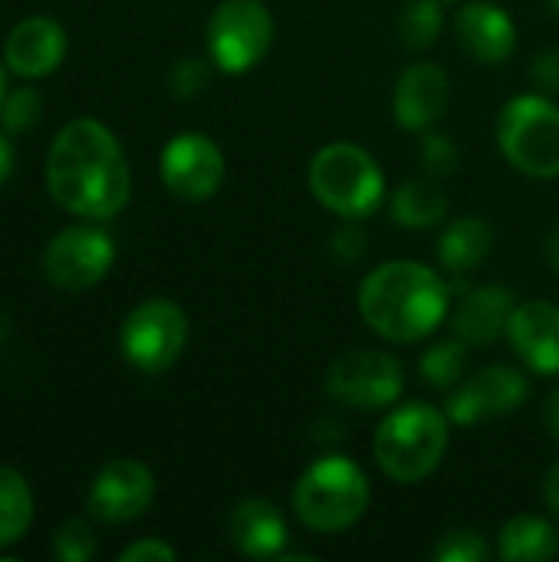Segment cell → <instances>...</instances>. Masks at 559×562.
Instances as JSON below:
<instances>
[{
    "label": "cell",
    "instance_id": "cell-1",
    "mask_svg": "<svg viewBox=\"0 0 559 562\" xmlns=\"http://www.w3.org/2000/svg\"><path fill=\"white\" fill-rule=\"evenodd\" d=\"M46 188L69 214L112 221L132 198V171L119 138L96 119L66 122L46 151Z\"/></svg>",
    "mask_w": 559,
    "mask_h": 562
},
{
    "label": "cell",
    "instance_id": "cell-2",
    "mask_svg": "<svg viewBox=\"0 0 559 562\" xmlns=\"http://www.w3.org/2000/svg\"><path fill=\"white\" fill-rule=\"evenodd\" d=\"M448 283L415 260H389L359 286L362 319L389 342H418L448 316Z\"/></svg>",
    "mask_w": 559,
    "mask_h": 562
},
{
    "label": "cell",
    "instance_id": "cell-3",
    "mask_svg": "<svg viewBox=\"0 0 559 562\" xmlns=\"http://www.w3.org/2000/svg\"><path fill=\"white\" fill-rule=\"evenodd\" d=\"M445 448H448V415L425 402H409L389 412L372 441L379 468L399 484L425 481L441 464Z\"/></svg>",
    "mask_w": 559,
    "mask_h": 562
},
{
    "label": "cell",
    "instance_id": "cell-4",
    "mask_svg": "<svg viewBox=\"0 0 559 562\" xmlns=\"http://www.w3.org/2000/svg\"><path fill=\"white\" fill-rule=\"evenodd\" d=\"M369 481L362 468L343 454L320 458L310 464L293 487L297 517L316 533H339L362 520L369 510Z\"/></svg>",
    "mask_w": 559,
    "mask_h": 562
},
{
    "label": "cell",
    "instance_id": "cell-5",
    "mask_svg": "<svg viewBox=\"0 0 559 562\" xmlns=\"http://www.w3.org/2000/svg\"><path fill=\"white\" fill-rule=\"evenodd\" d=\"M310 191L339 217H369L382 204L385 178L366 148L353 142H333L310 161Z\"/></svg>",
    "mask_w": 559,
    "mask_h": 562
},
{
    "label": "cell",
    "instance_id": "cell-6",
    "mask_svg": "<svg viewBox=\"0 0 559 562\" xmlns=\"http://www.w3.org/2000/svg\"><path fill=\"white\" fill-rule=\"evenodd\" d=\"M504 158L530 178H559V105L544 95H517L497 115Z\"/></svg>",
    "mask_w": 559,
    "mask_h": 562
},
{
    "label": "cell",
    "instance_id": "cell-7",
    "mask_svg": "<svg viewBox=\"0 0 559 562\" xmlns=\"http://www.w3.org/2000/svg\"><path fill=\"white\" fill-rule=\"evenodd\" d=\"M188 342V316L171 300H145L138 303L122 329H119V349L125 362L145 375H158L171 369Z\"/></svg>",
    "mask_w": 559,
    "mask_h": 562
},
{
    "label": "cell",
    "instance_id": "cell-8",
    "mask_svg": "<svg viewBox=\"0 0 559 562\" xmlns=\"http://www.w3.org/2000/svg\"><path fill=\"white\" fill-rule=\"evenodd\" d=\"M273 43V16L264 0H224L208 20V53L221 72H250Z\"/></svg>",
    "mask_w": 559,
    "mask_h": 562
},
{
    "label": "cell",
    "instance_id": "cell-9",
    "mask_svg": "<svg viewBox=\"0 0 559 562\" xmlns=\"http://www.w3.org/2000/svg\"><path fill=\"white\" fill-rule=\"evenodd\" d=\"M115 263V240L96 224L63 227L43 250V273L53 286L82 293L105 280Z\"/></svg>",
    "mask_w": 559,
    "mask_h": 562
},
{
    "label": "cell",
    "instance_id": "cell-10",
    "mask_svg": "<svg viewBox=\"0 0 559 562\" xmlns=\"http://www.w3.org/2000/svg\"><path fill=\"white\" fill-rule=\"evenodd\" d=\"M326 392L356 412L389 408L402 395V366L389 352H343L326 372Z\"/></svg>",
    "mask_w": 559,
    "mask_h": 562
},
{
    "label": "cell",
    "instance_id": "cell-11",
    "mask_svg": "<svg viewBox=\"0 0 559 562\" xmlns=\"http://www.w3.org/2000/svg\"><path fill=\"white\" fill-rule=\"evenodd\" d=\"M161 181L181 201H208L224 181V155L214 138L181 132L161 148Z\"/></svg>",
    "mask_w": 559,
    "mask_h": 562
},
{
    "label": "cell",
    "instance_id": "cell-12",
    "mask_svg": "<svg viewBox=\"0 0 559 562\" xmlns=\"http://www.w3.org/2000/svg\"><path fill=\"white\" fill-rule=\"evenodd\" d=\"M530 382L511 366H484L471 379H461L448 398V418L455 425H481L517 412L527 402Z\"/></svg>",
    "mask_w": 559,
    "mask_h": 562
},
{
    "label": "cell",
    "instance_id": "cell-13",
    "mask_svg": "<svg viewBox=\"0 0 559 562\" xmlns=\"http://www.w3.org/2000/svg\"><path fill=\"white\" fill-rule=\"evenodd\" d=\"M155 501V477L135 458L109 461L89 487V514L102 524H132Z\"/></svg>",
    "mask_w": 559,
    "mask_h": 562
},
{
    "label": "cell",
    "instance_id": "cell-14",
    "mask_svg": "<svg viewBox=\"0 0 559 562\" xmlns=\"http://www.w3.org/2000/svg\"><path fill=\"white\" fill-rule=\"evenodd\" d=\"M69 36L53 16H26L20 20L3 43V63L20 79H43L59 69L66 59Z\"/></svg>",
    "mask_w": 559,
    "mask_h": 562
},
{
    "label": "cell",
    "instance_id": "cell-15",
    "mask_svg": "<svg viewBox=\"0 0 559 562\" xmlns=\"http://www.w3.org/2000/svg\"><path fill=\"white\" fill-rule=\"evenodd\" d=\"M448 102H451V82L445 69L435 63H415L395 82L392 112L402 128L425 132L448 112Z\"/></svg>",
    "mask_w": 559,
    "mask_h": 562
},
{
    "label": "cell",
    "instance_id": "cell-16",
    "mask_svg": "<svg viewBox=\"0 0 559 562\" xmlns=\"http://www.w3.org/2000/svg\"><path fill=\"white\" fill-rule=\"evenodd\" d=\"M455 33H458V43L465 46V53L488 66L504 63L517 46V26H514L511 13L504 7L484 3V0L468 3L455 16Z\"/></svg>",
    "mask_w": 559,
    "mask_h": 562
},
{
    "label": "cell",
    "instance_id": "cell-17",
    "mask_svg": "<svg viewBox=\"0 0 559 562\" xmlns=\"http://www.w3.org/2000/svg\"><path fill=\"white\" fill-rule=\"evenodd\" d=\"M511 346L540 375H559V310L554 303L530 300L514 310Z\"/></svg>",
    "mask_w": 559,
    "mask_h": 562
},
{
    "label": "cell",
    "instance_id": "cell-18",
    "mask_svg": "<svg viewBox=\"0 0 559 562\" xmlns=\"http://www.w3.org/2000/svg\"><path fill=\"white\" fill-rule=\"evenodd\" d=\"M227 533H231V543L250 560H273L287 547L283 514L270 501H260V497H250L231 510Z\"/></svg>",
    "mask_w": 559,
    "mask_h": 562
},
{
    "label": "cell",
    "instance_id": "cell-19",
    "mask_svg": "<svg viewBox=\"0 0 559 562\" xmlns=\"http://www.w3.org/2000/svg\"><path fill=\"white\" fill-rule=\"evenodd\" d=\"M514 296L504 286H481L461 300L455 310V333L468 346H491L511 329L514 319Z\"/></svg>",
    "mask_w": 559,
    "mask_h": 562
},
{
    "label": "cell",
    "instance_id": "cell-20",
    "mask_svg": "<svg viewBox=\"0 0 559 562\" xmlns=\"http://www.w3.org/2000/svg\"><path fill=\"white\" fill-rule=\"evenodd\" d=\"M557 530L544 517L530 514L511 517L497 537V553L507 562H547L557 557Z\"/></svg>",
    "mask_w": 559,
    "mask_h": 562
},
{
    "label": "cell",
    "instance_id": "cell-21",
    "mask_svg": "<svg viewBox=\"0 0 559 562\" xmlns=\"http://www.w3.org/2000/svg\"><path fill=\"white\" fill-rule=\"evenodd\" d=\"M491 247H494V234H491L488 221L461 217V221L445 227V234L438 240V257L448 270L465 273V270L481 267L488 260Z\"/></svg>",
    "mask_w": 559,
    "mask_h": 562
},
{
    "label": "cell",
    "instance_id": "cell-22",
    "mask_svg": "<svg viewBox=\"0 0 559 562\" xmlns=\"http://www.w3.org/2000/svg\"><path fill=\"white\" fill-rule=\"evenodd\" d=\"M445 214H448V198L428 178L405 181L395 191V198H392V217H395V224L412 227V231L435 227L438 221H445Z\"/></svg>",
    "mask_w": 559,
    "mask_h": 562
},
{
    "label": "cell",
    "instance_id": "cell-23",
    "mask_svg": "<svg viewBox=\"0 0 559 562\" xmlns=\"http://www.w3.org/2000/svg\"><path fill=\"white\" fill-rule=\"evenodd\" d=\"M33 524V494L20 471L0 464V550L20 543Z\"/></svg>",
    "mask_w": 559,
    "mask_h": 562
},
{
    "label": "cell",
    "instance_id": "cell-24",
    "mask_svg": "<svg viewBox=\"0 0 559 562\" xmlns=\"http://www.w3.org/2000/svg\"><path fill=\"white\" fill-rule=\"evenodd\" d=\"M465 346H468L465 339H448V342L432 346L418 362L422 375L438 389H455L465 379V366H468Z\"/></svg>",
    "mask_w": 559,
    "mask_h": 562
},
{
    "label": "cell",
    "instance_id": "cell-25",
    "mask_svg": "<svg viewBox=\"0 0 559 562\" xmlns=\"http://www.w3.org/2000/svg\"><path fill=\"white\" fill-rule=\"evenodd\" d=\"M441 0H412L405 10H402V20H399V33L405 40V46L412 49H425L438 40L441 33Z\"/></svg>",
    "mask_w": 559,
    "mask_h": 562
},
{
    "label": "cell",
    "instance_id": "cell-26",
    "mask_svg": "<svg viewBox=\"0 0 559 562\" xmlns=\"http://www.w3.org/2000/svg\"><path fill=\"white\" fill-rule=\"evenodd\" d=\"M43 92L36 86H16V89H7L3 95V105H0V128L7 135H20V132H30L40 115H43Z\"/></svg>",
    "mask_w": 559,
    "mask_h": 562
},
{
    "label": "cell",
    "instance_id": "cell-27",
    "mask_svg": "<svg viewBox=\"0 0 559 562\" xmlns=\"http://www.w3.org/2000/svg\"><path fill=\"white\" fill-rule=\"evenodd\" d=\"M53 557L59 562H86L96 557V533L86 520H66L53 533Z\"/></svg>",
    "mask_w": 559,
    "mask_h": 562
},
{
    "label": "cell",
    "instance_id": "cell-28",
    "mask_svg": "<svg viewBox=\"0 0 559 562\" xmlns=\"http://www.w3.org/2000/svg\"><path fill=\"white\" fill-rule=\"evenodd\" d=\"M432 557L438 562H488L491 550H488L481 533H474V530H451V533H445L438 540Z\"/></svg>",
    "mask_w": 559,
    "mask_h": 562
},
{
    "label": "cell",
    "instance_id": "cell-29",
    "mask_svg": "<svg viewBox=\"0 0 559 562\" xmlns=\"http://www.w3.org/2000/svg\"><path fill=\"white\" fill-rule=\"evenodd\" d=\"M418 161L428 175H451L461 165V151H458L455 138L432 132V135H425V142L418 148Z\"/></svg>",
    "mask_w": 559,
    "mask_h": 562
},
{
    "label": "cell",
    "instance_id": "cell-30",
    "mask_svg": "<svg viewBox=\"0 0 559 562\" xmlns=\"http://www.w3.org/2000/svg\"><path fill=\"white\" fill-rule=\"evenodd\" d=\"M211 79V69L201 63V59H181L175 69H171V92L178 99H191L198 95Z\"/></svg>",
    "mask_w": 559,
    "mask_h": 562
},
{
    "label": "cell",
    "instance_id": "cell-31",
    "mask_svg": "<svg viewBox=\"0 0 559 562\" xmlns=\"http://www.w3.org/2000/svg\"><path fill=\"white\" fill-rule=\"evenodd\" d=\"M175 550L165 540H138L119 553V562H171Z\"/></svg>",
    "mask_w": 559,
    "mask_h": 562
},
{
    "label": "cell",
    "instance_id": "cell-32",
    "mask_svg": "<svg viewBox=\"0 0 559 562\" xmlns=\"http://www.w3.org/2000/svg\"><path fill=\"white\" fill-rule=\"evenodd\" d=\"M534 79L540 89H557L559 92V53H540L534 63Z\"/></svg>",
    "mask_w": 559,
    "mask_h": 562
},
{
    "label": "cell",
    "instance_id": "cell-33",
    "mask_svg": "<svg viewBox=\"0 0 559 562\" xmlns=\"http://www.w3.org/2000/svg\"><path fill=\"white\" fill-rule=\"evenodd\" d=\"M13 165H16V151H13V142L7 132H0V184L13 175Z\"/></svg>",
    "mask_w": 559,
    "mask_h": 562
},
{
    "label": "cell",
    "instance_id": "cell-34",
    "mask_svg": "<svg viewBox=\"0 0 559 562\" xmlns=\"http://www.w3.org/2000/svg\"><path fill=\"white\" fill-rule=\"evenodd\" d=\"M544 425H547V431L559 438V385L547 395V405H544Z\"/></svg>",
    "mask_w": 559,
    "mask_h": 562
},
{
    "label": "cell",
    "instance_id": "cell-35",
    "mask_svg": "<svg viewBox=\"0 0 559 562\" xmlns=\"http://www.w3.org/2000/svg\"><path fill=\"white\" fill-rule=\"evenodd\" d=\"M544 497H547V507L559 517V461L547 471V481H544Z\"/></svg>",
    "mask_w": 559,
    "mask_h": 562
},
{
    "label": "cell",
    "instance_id": "cell-36",
    "mask_svg": "<svg viewBox=\"0 0 559 562\" xmlns=\"http://www.w3.org/2000/svg\"><path fill=\"white\" fill-rule=\"evenodd\" d=\"M547 257H550V263L559 270V227L550 234V240H547Z\"/></svg>",
    "mask_w": 559,
    "mask_h": 562
},
{
    "label": "cell",
    "instance_id": "cell-37",
    "mask_svg": "<svg viewBox=\"0 0 559 562\" xmlns=\"http://www.w3.org/2000/svg\"><path fill=\"white\" fill-rule=\"evenodd\" d=\"M3 95H7V69L0 66V105H3Z\"/></svg>",
    "mask_w": 559,
    "mask_h": 562
},
{
    "label": "cell",
    "instance_id": "cell-38",
    "mask_svg": "<svg viewBox=\"0 0 559 562\" xmlns=\"http://www.w3.org/2000/svg\"><path fill=\"white\" fill-rule=\"evenodd\" d=\"M3 336H7V316L0 313V339H3Z\"/></svg>",
    "mask_w": 559,
    "mask_h": 562
},
{
    "label": "cell",
    "instance_id": "cell-39",
    "mask_svg": "<svg viewBox=\"0 0 559 562\" xmlns=\"http://www.w3.org/2000/svg\"><path fill=\"white\" fill-rule=\"evenodd\" d=\"M550 7H554V10H557V13H559V0H550Z\"/></svg>",
    "mask_w": 559,
    "mask_h": 562
}]
</instances>
